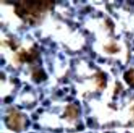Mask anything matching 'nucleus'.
Masks as SVG:
<instances>
[{
	"label": "nucleus",
	"mask_w": 134,
	"mask_h": 133,
	"mask_svg": "<svg viewBox=\"0 0 134 133\" xmlns=\"http://www.w3.org/2000/svg\"><path fill=\"white\" fill-rule=\"evenodd\" d=\"M52 4L51 1H22L17 8V11L22 16L35 18L49 9Z\"/></svg>",
	"instance_id": "1"
},
{
	"label": "nucleus",
	"mask_w": 134,
	"mask_h": 133,
	"mask_svg": "<svg viewBox=\"0 0 134 133\" xmlns=\"http://www.w3.org/2000/svg\"><path fill=\"white\" fill-rule=\"evenodd\" d=\"M7 122L10 127L16 130V129H20L23 124V119L22 116L19 113L14 112L10 113V116H9Z\"/></svg>",
	"instance_id": "2"
},
{
	"label": "nucleus",
	"mask_w": 134,
	"mask_h": 133,
	"mask_svg": "<svg viewBox=\"0 0 134 133\" xmlns=\"http://www.w3.org/2000/svg\"><path fill=\"white\" fill-rule=\"evenodd\" d=\"M126 79L130 83L134 84V70H130L129 72L127 73Z\"/></svg>",
	"instance_id": "3"
}]
</instances>
